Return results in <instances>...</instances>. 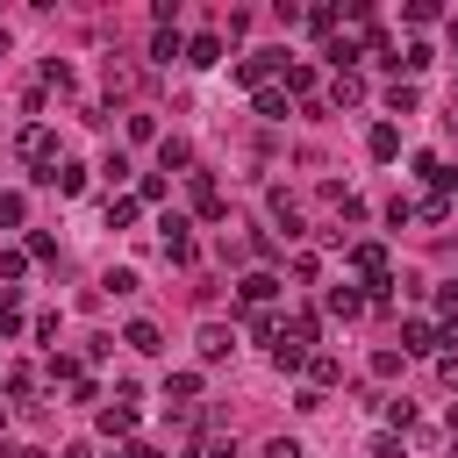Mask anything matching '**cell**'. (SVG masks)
I'll return each instance as SVG.
<instances>
[{
	"label": "cell",
	"instance_id": "1",
	"mask_svg": "<svg viewBox=\"0 0 458 458\" xmlns=\"http://www.w3.org/2000/svg\"><path fill=\"white\" fill-rule=\"evenodd\" d=\"M401 358H444V329L429 315H408L401 322Z\"/></svg>",
	"mask_w": 458,
	"mask_h": 458
},
{
	"label": "cell",
	"instance_id": "2",
	"mask_svg": "<svg viewBox=\"0 0 458 458\" xmlns=\"http://www.w3.org/2000/svg\"><path fill=\"white\" fill-rule=\"evenodd\" d=\"M14 150H21V157H29V165H36V172H43V165H57V136H50V129H43V122H29V129H21V136H14Z\"/></svg>",
	"mask_w": 458,
	"mask_h": 458
},
{
	"label": "cell",
	"instance_id": "3",
	"mask_svg": "<svg viewBox=\"0 0 458 458\" xmlns=\"http://www.w3.org/2000/svg\"><path fill=\"white\" fill-rule=\"evenodd\" d=\"M157 229H165V258H172V265H193V222H186V215H165Z\"/></svg>",
	"mask_w": 458,
	"mask_h": 458
},
{
	"label": "cell",
	"instance_id": "4",
	"mask_svg": "<svg viewBox=\"0 0 458 458\" xmlns=\"http://www.w3.org/2000/svg\"><path fill=\"white\" fill-rule=\"evenodd\" d=\"M193 344H200V365H222V358L236 351V329H222V322H200V336H193Z\"/></svg>",
	"mask_w": 458,
	"mask_h": 458
},
{
	"label": "cell",
	"instance_id": "5",
	"mask_svg": "<svg viewBox=\"0 0 458 458\" xmlns=\"http://www.w3.org/2000/svg\"><path fill=\"white\" fill-rule=\"evenodd\" d=\"M236 72H243V86H272V72H279V57H272V50H250V57L236 64Z\"/></svg>",
	"mask_w": 458,
	"mask_h": 458
},
{
	"label": "cell",
	"instance_id": "6",
	"mask_svg": "<svg viewBox=\"0 0 458 458\" xmlns=\"http://www.w3.org/2000/svg\"><path fill=\"white\" fill-rule=\"evenodd\" d=\"M351 265L365 272V286H379V279H386V250H379V243H358V250H351Z\"/></svg>",
	"mask_w": 458,
	"mask_h": 458
},
{
	"label": "cell",
	"instance_id": "7",
	"mask_svg": "<svg viewBox=\"0 0 458 458\" xmlns=\"http://www.w3.org/2000/svg\"><path fill=\"white\" fill-rule=\"evenodd\" d=\"M236 293H243V308H265V301L279 293V279H272V272H243V286H236Z\"/></svg>",
	"mask_w": 458,
	"mask_h": 458
},
{
	"label": "cell",
	"instance_id": "8",
	"mask_svg": "<svg viewBox=\"0 0 458 458\" xmlns=\"http://www.w3.org/2000/svg\"><path fill=\"white\" fill-rule=\"evenodd\" d=\"M272 365H279V372H301V365H308V344H293V336L279 329V336H272Z\"/></svg>",
	"mask_w": 458,
	"mask_h": 458
},
{
	"label": "cell",
	"instance_id": "9",
	"mask_svg": "<svg viewBox=\"0 0 458 458\" xmlns=\"http://www.w3.org/2000/svg\"><path fill=\"white\" fill-rule=\"evenodd\" d=\"M386 107H394V114H415V107H422V86H415V79H394V86H386Z\"/></svg>",
	"mask_w": 458,
	"mask_h": 458
},
{
	"label": "cell",
	"instance_id": "10",
	"mask_svg": "<svg viewBox=\"0 0 458 458\" xmlns=\"http://www.w3.org/2000/svg\"><path fill=\"white\" fill-rule=\"evenodd\" d=\"M365 150H372L379 165H386V157H401V129H394V122H379V129L365 136Z\"/></svg>",
	"mask_w": 458,
	"mask_h": 458
},
{
	"label": "cell",
	"instance_id": "11",
	"mask_svg": "<svg viewBox=\"0 0 458 458\" xmlns=\"http://www.w3.org/2000/svg\"><path fill=\"white\" fill-rule=\"evenodd\" d=\"M122 344H129V351H143V358H157V351H165V344H157V322H129V329H122Z\"/></svg>",
	"mask_w": 458,
	"mask_h": 458
},
{
	"label": "cell",
	"instance_id": "12",
	"mask_svg": "<svg viewBox=\"0 0 458 458\" xmlns=\"http://www.w3.org/2000/svg\"><path fill=\"white\" fill-rule=\"evenodd\" d=\"M308 379H315V394H322V386H336V379H344V365H336L329 351H308Z\"/></svg>",
	"mask_w": 458,
	"mask_h": 458
},
{
	"label": "cell",
	"instance_id": "13",
	"mask_svg": "<svg viewBox=\"0 0 458 458\" xmlns=\"http://www.w3.org/2000/svg\"><path fill=\"white\" fill-rule=\"evenodd\" d=\"M329 100H336V107H358V100H365V79H358V72H336Z\"/></svg>",
	"mask_w": 458,
	"mask_h": 458
},
{
	"label": "cell",
	"instance_id": "14",
	"mask_svg": "<svg viewBox=\"0 0 458 458\" xmlns=\"http://www.w3.org/2000/svg\"><path fill=\"white\" fill-rule=\"evenodd\" d=\"M157 165H165V172L193 165V143H186V136H165V143H157Z\"/></svg>",
	"mask_w": 458,
	"mask_h": 458
},
{
	"label": "cell",
	"instance_id": "15",
	"mask_svg": "<svg viewBox=\"0 0 458 458\" xmlns=\"http://www.w3.org/2000/svg\"><path fill=\"white\" fill-rule=\"evenodd\" d=\"M165 401H179V408L200 401V372H172V379H165Z\"/></svg>",
	"mask_w": 458,
	"mask_h": 458
},
{
	"label": "cell",
	"instance_id": "16",
	"mask_svg": "<svg viewBox=\"0 0 458 458\" xmlns=\"http://www.w3.org/2000/svg\"><path fill=\"white\" fill-rule=\"evenodd\" d=\"M100 429H107V437H129V429H136V408H129V401L100 408Z\"/></svg>",
	"mask_w": 458,
	"mask_h": 458
},
{
	"label": "cell",
	"instance_id": "17",
	"mask_svg": "<svg viewBox=\"0 0 458 458\" xmlns=\"http://www.w3.org/2000/svg\"><path fill=\"white\" fill-rule=\"evenodd\" d=\"M150 57H157V64H172V57H186V43H179V29H157V36H150Z\"/></svg>",
	"mask_w": 458,
	"mask_h": 458
},
{
	"label": "cell",
	"instance_id": "18",
	"mask_svg": "<svg viewBox=\"0 0 458 458\" xmlns=\"http://www.w3.org/2000/svg\"><path fill=\"white\" fill-rule=\"evenodd\" d=\"M186 64H222V36H193L186 43Z\"/></svg>",
	"mask_w": 458,
	"mask_h": 458
},
{
	"label": "cell",
	"instance_id": "19",
	"mask_svg": "<svg viewBox=\"0 0 458 458\" xmlns=\"http://www.w3.org/2000/svg\"><path fill=\"white\" fill-rule=\"evenodd\" d=\"M258 114L265 122H286V86H258Z\"/></svg>",
	"mask_w": 458,
	"mask_h": 458
},
{
	"label": "cell",
	"instance_id": "20",
	"mask_svg": "<svg viewBox=\"0 0 458 458\" xmlns=\"http://www.w3.org/2000/svg\"><path fill=\"white\" fill-rule=\"evenodd\" d=\"M193 208H200V215H222V193H215L208 172H193Z\"/></svg>",
	"mask_w": 458,
	"mask_h": 458
},
{
	"label": "cell",
	"instance_id": "21",
	"mask_svg": "<svg viewBox=\"0 0 458 458\" xmlns=\"http://www.w3.org/2000/svg\"><path fill=\"white\" fill-rule=\"evenodd\" d=\"M358 308H365V293H358V286H329V315H344V322H351Z\"/></svg>",
	"mask_w": 458,
	"mask_h": 458
},
{
	"label": "cell",
	"instance_id": "22",
	"mask_svg": "<svg viewBox=\"0 0 458 458\" xmlns=\"http://www.w3.org/2000/svg\"><path fill=\"white\" fill-rule=\"evenodd\" d=\"M429 57H437V50H429V43H408V50H401V72H408V79H415V72H422V64H429Z\"/></svg>",
	"mask_w": 458,
	"mask_h": 458
},
{
	"label": "cell",
	"instance_id": "23",
	"mask_svg": "<svg viewBox=\"0 0 458 458\" xmlns=\"http://www.w3.org/2000/svg\"><path fill=\"white\" fill-rule=\"evenodd\" d=\"M107 86H114V93H129V86H136V64H122V57H107Z\"/></svg>",
	"mask_w": 458,
	"mask_h": 458
},
{
	"label": "cell",
	"instance_id": "24",
	"mask_svg": "<svg viewBox=\"0 0 458 458\" xmlns=\"http://www.w3.org/2000/svg\"><path fill=\"white\" fill-rule=\"evenodd\" d=\"M129 222H136V200L114 193V200H107V229H129Z\"/></svg>",
	"mask_w": 458,
	"mask_h": 458
},
{
	"label": "cell",
	"instance_id": "25",
	"mask_svg": "<svg viewBox=\"0 0 458 458\" xmlns=\"http://www.w3.org/2000/svg\"><path fill=\"white\" fill-rule=\"evenodd\" d=\"M415 222H451V200H444V193H429V200L415 208Z\"/></svg>",
	"mask_w": 458,
	"mask_h": 458
},
{
	"label": "cell",
	"instance_id": "26",
	"mask_svg": "<svg viewBox=\"0 0 458 458\" xmlns=\"http://www.w3.org/2000/svg\"><path fill=\"white\" fill-rule=\"evenodd\" d=\"M100 286H107V293H114V301H122V293H136V272H129V265H114V272H107V279H100Z\"/></svg>",
	"mask_w": 458,
	"mask_h": 458
},
{
	"label": "cell",
	"instance_id": "27",
	"mask_svg": "<svg viewBox=\"0 0 458 458\" xmlns=\"http://www.w3.org/2000/svg\"><path fill=\"white\" fill-rule=\"evenodd\" d=\"M50 186H57V193H79V186H86V172H79V165H57V179H50Z\"/></svg>",
	"mask_w": 458,
	"mask_h": 458
},
{
	"label": "cell",
	"instance_id": "28",
	"mask_svg": "<svg viewBox=\"0 0 458 458\" xmlns=\"http://www.w3.org/2000/svg\"><path fill=\"white\" fill-rule=\"evenodd\" d=\"M29 272V250H0V279H21Z\"/></svg>",
	"mask_w": 458,
	"mask_h": 458
},
{
	"label": "cell",
	"instance_id": "29",
	"mask_svg": "<svg viewBox=\"0 0 458 458\" xmlns=\"http://www.w3.org/2000/svg\"><path fill=\"white\" fill-rule=\"evenodd\" d=\"M21 215H29V200H21V193H0V222H7V229H14V222H21Z\"/></svg>",
	"mask_w": 458,
	"mask_h": 458
},
{
	"label": "cell",
	"instance_id": "30",
	"mask_svg": "<svg viewBox=\"0 0 458 458\" xmlns=\"http://www.w3.org/2000/svg\"><path fill=\"white\" fill-rule=\"evenodd\" d=\"M0 336H21V308L14 301H0Z\"/></svg>",
	"mask_w": 458,
	"mask_h": 458
},
{
	"label": "cell",
	"instance_id": "31",
	"mask_svg": "<svg viewBox=\"0 0 458 458\" xmlns=\"http://www.w3.org/2000/svg\"><path fill=\"white\" fill-rule=\"evenodd\" d=\"M437 315H458V279H451V286H437Z\"/></svg>",
	"mask_w": 458,
	"mask_h": 458
},
{
	"label": "cell",
	"instance_id": "32",
	"mask_svg": "<svg viewBox=\"0 0 458 458\" xmlns=\"http://www.w3.org/2000/svg\"><path fill=\"white\" fill-rule=\"evenodd\" d=\"M437 379H444V386H451V394H458V358H451V351H444V358H437Z\"/></svg>",
	"mask_w": 458,
	"mask_h": 458
},
{
	"label": "cell",
	"instance_id": "33",
	"mask_svg": "<svg viewBox=\"0 0 458 458\" xmlns=\"http://www.w3.org/2000/svg\"><path fill=\"white\" fill-rule=\"evenodd\" d=\"M265 458H301V444H293V437H272V444H265Z\"/></svg>",
	"mask_w": 458,
	"mask_h": 458
},
{
	"label": "cell",
	"instance_id": "34",
	"mask_svg": "<svg viewBox=\"0 0 458 458\" xmlns=\"http://www.w3.org/2000/svg\"><path fill=\"white\" fill-rule=\"evenodd\" d=\"M372 458H408V451H401L394 437H372Z\"/></svg>",
	"mask_w": 458,
	"mask_h": 458
},
{
	"label": "cell",
	"instance_id": "35",
	"mask_svg": "<svg viewBox=\"0 0 458 458\" xmlns=\"http://www.w3.org/2000/svg\"><path fill=\"white\" fill-rule=\"evenodd\" d=\"M114 458H157V451H150V444H122Z\"/></svg>",
	"mask_w": 458,
	"mask_h": 458
},
{
	"label": "cell",
	"instance_id": "36",
	"mask_svg": "<svg viewBox=\"0 0 458 458\" xmlns=\"http://www.w3.org/2000/svg\"><path fill=\"white\" fill-rule=\"evenodd\" d=\"M208 458H236V444H215V451H208Z\"/></svg>",
	"mask_w": 458,
	"mask_h": 458
},
{
	"label": "cell",
	"instance_id": "37",
	"mask_svg": "<svg viewBox=\"0 0 458 458\" xmlns=\"http://www.w3.org/2000/svg\"><path fill=\"white\" fill-rule=\"evenodd\" d=\"M64 458H93V451H86V444H64Z\"/></svg>",
	"mask_w": 458,
	"mask_h": 458
},
{
	"label": "cell",
	"instance_id": "38",
	"mask_svg": "<svg viewBox=\"0 0 458 458\" xmlns=\"http://www.w3.org/2000/svg\"><path fill=\"white\" fill-rule=\"evenodd\" d=\"M451 50H458V21H451Z\"/></svg>",
	"mask_w": 458,
	"mask_h": 458
}]
</instances>
